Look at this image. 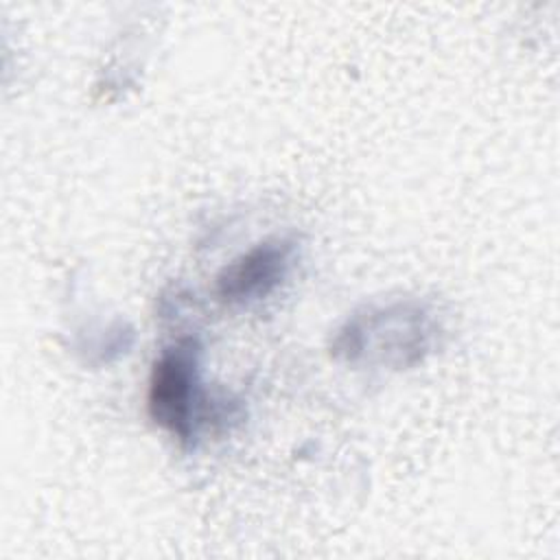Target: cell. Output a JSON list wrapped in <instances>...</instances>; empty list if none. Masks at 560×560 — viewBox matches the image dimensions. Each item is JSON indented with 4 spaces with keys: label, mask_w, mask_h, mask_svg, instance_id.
<instances>
[{
    "label": "cell",
    "mask_w": 560,
    "mask_h": 560,
    "mask_svg": "<svg viewBox=\"0 0 560 560\" xmlns=\"http://www.w3.org/2000/svg\"><path fill=\"white\" fill-rule=\"evenodd\" d=\"M293 245L287 241H265L232 260L217 278V295L228 304H243L273 291L291 260Z\"/></svg>",
    "instance_id": "7a4b0ae2"
},
{
    "label": "cell",
    "mask_w": 560,
    "mask_h": 560,
    "mask_svg": "<svg viewBox=\"0 0 560 560\" xmlns=\"http://www.w3.org/2000/svg\"><path fill=\"white\" fill-rule=\"evenodd\" d=\"M197 354V343L184 339L160 354L149 378L147 405L151 418L182 442L195 435V418L201 402Z\"/></svg>",
    "instance_id": "6da1fadb"
}]
</instances>
